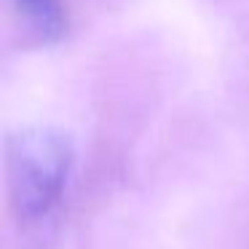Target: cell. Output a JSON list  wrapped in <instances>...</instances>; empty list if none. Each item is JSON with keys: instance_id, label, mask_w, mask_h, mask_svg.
<instances>
[{"instance_id": "obj_2", "label": "cell", "mask_w": 249, "mask_h": 249, "mask_svg": "<svg viewBox=\"0 0 249 249\" xmlns=\"http://www.w3.org/2000/svg\"><path fill=\"white\" fill-rule=\"evenodd\" d=\"M17 8L24 14L27 24L43 40L62 38V33L67 27L62 0H17Z\"/></svg>"}, {"instance_id": "obj_1", "label": "cell", "mask_w": 249, "mask_h": 249, "mask_svg": "<svg viewBox=\"0 0 249 249\" xmlns=\"http://www.w3.org/2000/svg\"><path fill=\"white\" fill-rule=\"evenodd\" d=\"M72 169V145L59 131L35 129L8 150V182L19 214L38 220L59 204Z\"/></svg>"}]
</instances>
